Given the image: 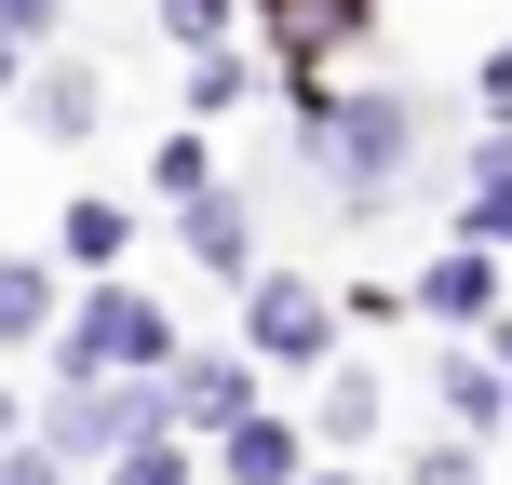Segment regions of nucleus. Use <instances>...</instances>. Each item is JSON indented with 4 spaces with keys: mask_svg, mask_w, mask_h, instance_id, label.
Wrapping results in <instances>:
<instances>
[{
    "mask_svg": "<svg viewBox=\"0 0 512 485\" xmlns=\"http://www.w3.org/2000/svg\"><path fill=\"white\" fill-rule=\"evenodd\" d=\"M418 485H486V472H472V445H432V459H418Z\"/></svg>",
    "mask_w": 512,
    "mask_h": 485,
    "instance_id": "obj_16",
    "label": "nucleus"
},
{
    "mask_svg": "<svg viewBox=\"0 0 512 485\" xmlns=\"http://www.w3.org/2000/svg\"><path fill=\"white\" fill-rule=\"evenodd\" d=\"M243 324H256V351H270V364H324L337 310L310 297V283H256V297H243Z\"/></svg>",
    "mask_w": 512,
    "mask_h": 485,
    "instance_id": "obj_2",
    "label": "nucleus"
},
{
    "mask_svg": "<svg viewBox=\"0 0 512 485\" xmlns=\"http://www.w3.org/2000/svg\"><path fill=\"white\" fill-rule=\"evenodd\" d=\"M324 485H364V472H324Z\"/></svg>",
    "mask_w": 512,
    "mask_h": 485,
    "instance_id": "obj_21",
    "label": "nucleus"
},
{
    "mask_svg": "<svg viewBox=\"0 0 512 485\" xmlns=\"http://www.w3.org/2000/svg\"><path fill=\"white\" fill-rule=\"evenodd\" d=\"M405 149H418L405 95H351V108H337V162H351L364 189H378V176H405Z\"/></svg>",
    "mask_w": 512,
    "mask_h": 485,
    "instance_id": "obj_3",
    "label": "nucleus"
},
{
    "mask_svg": "<svg viewBox=\"0 0 512 485\" xmlns=\"http://www.w3.org/2000/svg\"><path fill=\"white\" fill-rule=\"evenodd\" d=\"M162 27H176V41H216V27H230V0H162Z\"/></svg>",
    "mask_w": 512,
    "mask_h": 485,
    "instance_id": "obj_15",
    "label": "nucleus"
},
{
    "mask_svg": "<svg viewBox=\"0 0 512 485\" xmlns=\"http://www.w3.org/2000/svg\"><path fill=\"white\" fill-rule=\"evenodd\" d=\"M486 283H499V243H459V256H432L418 297H432V310H486Z\"/></svg>",
    "mask_w": 512,
    "mask_h": 485,
    "instance_id": "obj_6",
    "label": "nucleus"
},
{
    "mask_svg": "<svg viewBox=\"0 0 512 485\" xmlns=\"http://www.w3.org/2000/svg\"><path fill=\"white\" fill-rule=\"evenodd\" d=\"M162 405H176L189 432H243V405H256V378H243V364H189V378H162Z\"/></svg>",
    "mask_w": 512,
    "mask_h": 485,
    "instance_id": "obj_4",
    "label": "nucleus"
},
{
    "mask_svg": "<svg viewBox=\"0 0 512 485\" xmlns=\"http://www.w3.org/2000/svg\"><path fill=\"white\" fill-rule=\"evenodd\" d=\"M41 122H54V135L95 122V68H41Z\"/></svg>",
    "mask_w": 512,
    "mask_h": 485,
    "instance_id": "obj_11",
    "label": "nucleus"
},
{
    "mask_svg": "<svg viewBox=\"0 0 512 485\" xmlns=\"http://www.w3.org/2000/svg\"><path fill=\"white\" fill-rule=\"evenodd\" d=\"M54 324V283L27 270V256H0V351H14V337H41Z\"/></svg>",
    "mask_w": 512,
    "mask_h": 485,
    "instance_id": "obj_9",
    "label": "nucleus"
},
{
    "mask_svg": "<svg viewBox=\"0 0 512 485\" xmlns=\"http://www.w3.org/2000/svg\"><path fill=\"white\" fill-rule=\"evenodd\" d=\"M108 485H189V459H176L162 432H135V445H122V472H108Z\"/></svg>",
    "mask_w": 512,
    "mask_h": 485,
    "instance_id": "obj_12",
    "label": "nucleus"
},
{
    "mask_svg": "<svg viewBox=\"0 0 512 485\" xmlns=\"http://www.w3.org/2000/svg\"><path fill=\"white\" fill-rule=\"evenodd\" d=\"M378 418V378H324V432H364Z\"/></svg>",
    "mask_w": 512,
    "mask_h": 485,
    "instance_id": "obj_14",
    "label": "nucleus"
},
{
    "mask_svg": "<svg viewBox=\"0 0 512 485\" xmlns=\"http://www.w3.org/2000/svg\"><path fill=\"white\" fill-rule=\"evenodd\" d=\"M486 108H512V41H499V54H486Z\"/></svg>",
    "mask_w": 512,
    "mask_h": 485,
    "instance_id": "obj_19",
    "label": "nucleus"
},
{
    "mask_svg": "<svg viewBox=\"0 0 512 485\" xmlns=\"http://www.w3.org/2000/svg\"><path fill=\"white\" fill-rule=\"evenodd\" d=\"M0 485H54V445H14V459H0Z\"/></svg>",
    "mask_w": 512,
    "mask_h": 485,
    "instance_id": "obj_18",
    "label": "nucleus"
},
{
    "mask_svg": "<svg viewBox=\"0 0 512 485\" xmlns=\"http://www.w3.org/2000/svg\"><path fill=\"white\" fill-rule=\"evenodd\" d=\"M162 351H176V324H162L149 297H95V310H81V337H68L54 364H68V378H149Z\"/></svg>",
    "mask_w": 512,
    "mask_h": 485,
    "instance_id": "obj_1",
    "label": "nucleus"
},
{
    "mask_svg": "<svg viewBox=\"0 0 512 485\" xmlns=\"http://www.w3.org/2000/svg\"><path fill=\"white\" fill-rule=\"evenodd\" d=\"M54 243H68L81 270H108V256H122L135 230H122V203H68V230H54Z\"/></svg>",
    "mask_w": 512,
    "mask_h": 485,
    "instance_id": "obj_10",
    "label": "nucleus"
},
{
    "mask_svg": "<svg viewBox=\"0 0 512 485\" xmlns=\"http://www.w3.org/2000/svg\"><path fill=\"white\" fill-rule=\"evenodd\" d=\"M0 418H14V405H0Z\"/></svg>",
    "mask_w": 512,
    "mask_h": 485,
    "instance_id": "obj_22",
    "label": "nucleus"
},
{
    "mask_svg": "<svg viewBox=\"0 0 512 485\" xmlns=\"http://www.w3.org/2000/svg\"><path fill=\"white\" fill-rule=\"evenodd\" d=\"M297 459H310V445L283 432V418H243V432H230V472H243V485H283Z\"/></svg>",
    "mask_w": 512,
    "mask_h": 485,
    "instance_id": "obj_8",
    "label": "nucleus"
},
{
    "mask_svg": "<svg viewBox=\"0 0 512 485\" xmlns=\"http://www.w3.org/2000/svg\"><path fill=\"white\" fill-rule=\"evenodd\" d=\"M364 27V0H270V41L283 54H324V41H351Z\"/></svg>",
    "mask_w": 512,
    "mask_h": 485,
    "instance_id": "obj_5",
    "label": "nucleus"
},
{
    "mask_svg": "<svg viewBox=\"0 0 512 485\" xmlns=\"http://www.w3.org/2000/svg\"><path fill=\"white\" fill-rule=\"evenodd\" d=\"M0 81H14V41H0Z\"/></svg>",
    "mask_w": 512,
    "mask_h": 485,
    "instance_id": "obj_20",
    "label": "nucleus"
},
{
    "mask_svg": "<svg viewBox=\"0 0 512 485\" xmlns=\"http://www.w3.org/2000/svg\"><path fill=\"white\" fill-rule=\"evenodd\" d=\"M189 256H203V270H256V243H243V203H189Z\"/></svg>",
    "mask_w": 512,
    "mask_h": 485,
    "instance_id": "obj_7",
    "label": "nucleus"
},
{
    "mask_svg": "<svg viewBox=\"0 0 512 485\" xmlns=\"http://www.w3.org/2000/svg\"><path fill=\"white\" fill-rule=\"evenodd\" d=\"M149 176L176 189V203H203V176H216V162H203V135H162V162H149Z\"/></svg>",
    "mask_w": 512,
    "mask_h": 485,
    "instance_id": "obj_13",
    "label": "nucleus"
},
{
    "mask_svg": "<svg viewBox=\"0 0 512 485\" xmlns=\"http://www.w3.org/2000/svg\"><path fill=\"white\" fill-rule=\"evenodd\" d=\"M54 27V0H0V41H41Z\"/></svg>",
    "mask_w": 512,
    "mask_h": 485,
    "instance_id": "obj_17",
    "label": "nucleus"
}]
</instances>
